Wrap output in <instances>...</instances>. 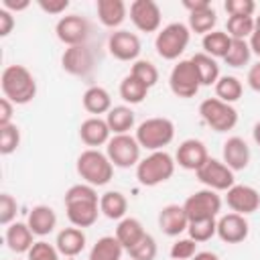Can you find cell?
I'll list each match as a JSON object with an SVG mask.
<instances>
[{"label":"cell","mask_w":260,"mask_h":260,"mask_svg":"<svg viewBox=\"0 0 260 260\" xmlns=\"http://www.w3.org/2000/svg\"><path fill=\"white\" fill-rule=\"evenodd\" d=\"M65 211L67 219L75 228H89L100 217V197L95 193V187L87 183L71 185L65 193Z\"/></svg>","instance_id":"obj_1"},{"label":"cell","mask_w":260,"mask_h":260,"mask_svg":"<svg viewBox=\"0 0 260 260\" xmlns=\"http://www.w3.org/2000/svg\"><path fill=\"white\" fill-rule=\"evenodd\" d=\"M0 87L4 98L16 106H24L37 95L35 75L24 65H6L0 77Z\"/></svg>","instance_id":"obj_2"},{"label":"cell","mask_w":260,"mask_h":260,"mask_svg":"<svg viewBox=\"0 0 260 260\" xmlns=\"http://www.w3.org/2000/svg\"><path fill=\"white\" fill-rule=\"evenodd\" d=\"M77 175L91 187H104L114 177V165L108 154L98 148H87L77 156Z\"/></svg>","instance_id":"obj_3"},{"label":"cell","mask_w":260,"mask_h":260,"mask_svg":"<svg viewBox=\"0 0 260 260\" xmlns=\"http://www.w3.org/2000/svg\"><path fill=\"white\" fill-rule=\"evenodd\" d=\"M175 165V158L167 150H154L136 165V179L144 187H156L173 177Z\"/></svg>","instance_id":"obj_4"},{"label":"cell","mask_w":260,"mask_h":260,"mask_svg":"<svg viewBox=\"0 0 260 260\" xmlns=\"http://www.w3.org/2000/svg\"><path fill=\"white\" fill-rule=\"evenodd\" d=\"M173 138H175V124L162 116L148 118L136 128V140L140 148H146L150 152L162 150L173 142Z\"/></svg>","instance_id":"obj_5"},{"label":"cell","mask_w":260,"mask_h":260,"mask_svg":"<svg viewBox=\"0 0 260 260\" xmlns=\"http://www.w3.org/2000/svg\"><path fill=\"white\" fill-rule=\"evenodd\" d=\"M189 39H191V30L187 24L171 22L158 30V35L154 39V49H156L158 57H162L167 61H175L187 49Z\"/></svg>","instance_id":"obj_6"},{"label":"cell","mask_w":260,"mask_h":260,"mask_svg":"<svg viewBox=\"0 0 260 260\" xmlns=\"http://www.w3.org/2000/svg\"><path fill=\"white\" fill-rule=\"evenodd\" d=\"M201 120L215 132H228L238 124V112L232 104H225L217 98H207L199 104Z\"/></svg>","instance_id":"obj_7"},{"label":"cell","mask_w":260,"mask_h":260,"mask_svg":"<svg viewBox=\"0 0 260 260\" xmlns=\"http://www.w3.org/2000/svg\"><path fill=\"white\" fill-rule=\"evenodd\" d=\"M106 154L114 167L130 169L140 162V144L136 136L130 134H114L106 144Z\"/></svg>","instance_id":"obj_8"},{"label":"cell","mask_w":260,"mask_h":260,"mask_svg":"<svg viewBox=\"0 0 260 260\" xmlns=\"http://www.w3.org/2000/svg\"><path fill=\"white\" fill-rule=\"evenodd\" d=\"M183 209L189 217V221H199V219H213L217 217V213L221 211V197L217 195V191L213 189H201L191 193L185 203Z\"/></svg>","instance_id":"obj_9"},{"label":"cell","mask_w":260,"mask_h":260,"mask_svg":"<svg viewBox=\"0 0 260 260\" xmlns=\"http://www.w3.org/2000/svg\"><path fill=\"white\" fill-rule=\"evenodd\" d=\"M169 87L177 98H183V100L197 95V91L201 87V79H199L197 69L191 63V59H183L171 69Z\"/></svg>","instance_id":"obj_10"},{"label":"cell","mask_w":260,"mask_h":260,"mask_svg":"<svg viewBox=\"0 0 260 260\" xmlns=\"http://www.w3.org/2000/svg\"><path fill=\"white\" fill-rule=\"evenodd\" d=\"M195 175L207 189H213V191H228L236 185L234 171L223 160H217V158H211V156L207 158V162Z\"/></svg>","instance_id":"obj_11"},{"label":"cell","mask_w":260,"mask_h":260,"mask_svg":"<svg viewBox=\"0 0 260 260\" xmlns=\"http://www.w3.org/2000/svg\"><path fill=\"white\" fill-rule=\"evenodd\" d=\"M55 32H57V39L67 47L85 45L89 37V22L79 14H67L57 20Z\"/></svg>","instance_id":"obj_12"},{"label":"cell","mask_w":260,"mask_h":260,"mask_svg":"<svg viewBox=\"0 0 260 260\" xmlns=\"http://www.w3.org/2000/svg\"><path fill=\"white\" fill-rule=\"evenodd\" d=\"M130 20L140 32H156L160 28V6L154 0H134L130 4Z\"/></svg>","instance_id":"obj_13"},{"label":"cell","mask_w":260,"mask_h":260,"mask_svg":"<svg viewBox=\"0 0 260 260\" xmlns=\"http://www.w3.org/2000/svg\"><path fill=\"white\" fill-rule=\"evenodd\" d=\"M108 49H110V55L118 61H138L142 45H140V39L134 32L120 28V30H114L110 35Z\"/></svg>","instance_id":"obj_14"},{"label":"cell","mask_w":260,"mask_h":260,"mask_svg":"<svg viewBox=\"0 0 260 260\" xmlns=\"http://www.w3.org/2000/svg\"><path fill=\"white\" fill-rule=\"evenodd\" d=\"M61 67L69 75L75 77H85L93 69V53L87 45H77V47H67L63 57H61Z\"/></svg>","instance_id":"obj_15"},{"label":"cell","mask_w":260,"mask_h":260,"mask_svg":"<svg viewBox=\"0 0 260 260\" xmlns=\"http://www.w3.org/2000/svg\"><path fill=\"white\" fill-rule=\"evenodd\" d=\"M209 154H207V146L197 140V138H187L179 144L177 152H175V162L187 171H199L205 162H207Z\"/></svg>","instance_id":"obj_16"},{"label":"cell","mask_w":260,"mask_h":260,"mask_svg":"<svg viewBox=\"0 0 260 260\" xmlns=\"http://www.w3.org/2000/svg\"><path fill=\"white\" fill-rule=\"evenodd\" d=\"M225 203L234 213L250 215L260 207V193L250 185H234L228 189Z\"/></svg>","instance_id":"obj_17"},{"label":"cell","mask_w":260,"mask_h":260,"mask_svg":"<svg viewBox=\"0 0 260 260\" xmlns=\"http://www.w3.org/2000/svg\"><path fill=\"white\" fill-rule=\"evenodd\" d=\"M248 232H250V225H248V219L246 215H240V213H225L217 219V236L221 242L225 244H240L248 238Z\"/></svg>","instance_id":"obj_18"},{"label":"cell","mask_w":260,"mask_h":260,"mask_svg":"<svg viewBox=\"0 0 260 260\" xmlns=\"http://www.w3.org/2000/svg\"><path fill=\"white\" fill-rule=\"evenodd\" d=\"M158 228L167 236H181L183 232H187L189 217H187L183 205H177V203L165 205L158 211Z\"/></svg>","instance_id":"obj_19"},{"label":"cell","mask_w":260,"mask_h":260,"mask_svg":"<svg viewBox=\"0 0 260 260\" xmlns=\"http://www.w3.org/2000/svg\"><path fill=\"white\" fill-rule=\"evenodd\" d=\"M110 134H112V130H110L108 122L98 118V116H91V118L83 120L81 126H79V138L89 148H98L102 144H108Z\"/></svg>","instance_id":"obj_20"},{"label":"cell","mask_w":260,"mask_h":260,"mask_svg":"<svg viewBox=\"0 0 260 260\" xmlns=\"http://www.w3.org/2000/svg\"><path fill=\"white\" fill-rule=\"evenodd\" d=\"M221 160L232 169V171H244L250 162V146L246 144L244 138L240 136H232L223 142V150H221Z\"/></svg>","instance_id":"obj_21"},{"label":"cell","mask_w":260,"mask_h":260,"mask_svg":"<svg viewBox=\"0 0 260 260\" xmlns=\"http://www.w3.org/2000/svg\"><path fill=\"white\" fill-rule=\"evenodd\" d=\"M32 232L28 228V223H22V221H12L10 225H6V246L16 252V254H28V250L32 248L35 240H32Z\"/></svg>","instance_id":"obj_22"},{"label":"cell","mask_w":260,"mask_h":260,"mask_svg":"<svg viewBox=\"0 0 260 260\" xmlns=\"http://www.w3.org/2000/svg\"><path fill=\"white\" fill-rule=\"evenodd\" d=\"M55 246H57V250H59L61 256L73 258V256H77V254L83 252V248H85V234H83L81 228H75V225L63 228L57 234Z\"/></svg>","instance_id":"obj_23"},{"label":"cell","mask_w":260,"mask_h":260,"mask_svg":"<svg viewBox=\"0 0 260 260\" xmlns=\"http://www.w3.org/2000/svg\"><path fill=\"white\" fill-rule=\"evenodd\" d=\"M26 223L35 236L43 238V236H49L57 228V213L49 205H35L28 213Z\"/></svg>","instance_id":"obj_24"},{"label":"cell","mask_w":260,"mask_h":260,"mask_svg":"<svg viewBox=\"0 0 260 260\" xmlns=\"http://www.w3.org/2000/svg\"><path fill=\"white\" fill-rule=\"evenodd\" d=\"M95 10H98L100 22L108 28H118L126 20V12H128L122 0H98Z\"/></svg>","instance_id":"obj_25"},{"label":"cell","mask_w":260,"mask_h":260,"mask_svg":"<svg viewBox=\"0 0 260 260\" xmlns=\"http://www.w3.org/2000/svg\"><path fill=\"white\" fill-rule=\"evenodd\" d=\"M100 211L108 217V219H124L126 211H128V199L124 193L120 191H106L100 197Z\"/></svg>","instance_id":"obj_26"},{"label":"cell","mask_w":260,"mask_h":260,"mask_svg":"<svg viewBox=\"0 0 260 260\" xmlns=\"http://www.w3.org/2000/svg\"><path fill=\"white\" fill-rule=\"evenodd\" d=\"M83 108L98 118H100V114H108L112 110V98H110L108 89H104L100 85L87 87L83 93Z\"/></svg>","instance_id":"obj_27"},{"label":"cell","mask_w":260,"mask_h":260,"mask_svg":"<svg viewBox=\"0 0 260 260\" xmlns=\"http://www.w3.org/2000/svg\"><path fill=\"white\" fill-rule=\"evenodd\" d=\"M106 122L112 130V134H128L134 128L136 116H134L132 108H128V106H114L106 114Z\"/></svg>","instance_id":"obj_28"},{"label":"cell","mask_w":260,"mask_h":260,"mask_svg":"<svg viewBox=\"0 0 260 260\" xmlns=\"http://www.w3.org/2000/svg\"><path fill=\"white\" fill-rule=\"evenodd\" d=\"M124 248L116 236H102L89 250V260H122Z\"/></svg>","instance_id":"obj_29"},{"label":"cell","mask_w":260,"mask_h":260,"mask_svg":"<svg viewBox=\"0 0 260 260\" xmlns=\"http://www.w3.org/2000/svg\"><path fill=\"white\" fill-rule=\"evenodd\" d=\"M144 234L146 232H144L140 219H136V217H124V219H120V223L116 228V238L124 250H130Z\"/></svg>","instance_id":"obj_30"},{"label":"cell","mask_w":260,"mask_h":260,"mask_svg":"<svg viewBox=\"0 0 260 260\" xmlns=\"http://www.w3.org/2000/svg\"><path fill=\"white\" fill-rule=\"evenodd\" d=\"M191 63L197 69V75L201 79V85H215L219 79V65L213 57H209L207 53H195L191 57Z\"/></svg>","instance_id":"obj_31"},{"label":"cell","mask_w":260,"mask_h":260,"mask_svg":"<svg viewBox=\"0 0 260 260\" xmlns=\"http://www.w3.org/2000/svg\"><path fill=\"white\" fill-rule=\"evenodd\" d=\"M201 45H203V53H207L209 57H213V59H217V57H225L228 55V51H230V45H232V37L225 32V30H211V32H207L205 37H203V41H201Z\"/></svg>","instance_id":"obj_32"},{"label":"cell","mask_w":260,"mask_h":260,"mask_svg":"<svg viewBox=\"0 0 260 260\" xmlns=\"http://www.w3.org/2000/svg\"><path fill=\"white\" fill-rule=\"evenodd\" d=\"M242 81L236 77V75H221L215 83V95L217 100L225 102V104H234L242 98Z\"/></svg>","instance_id":"obj_33"},{"label":"cell","mask_w":260,"mask_h":260,"mask_svg":"<svg viewBox=\"0 0 260 260\" xmlns=\"http://www.w3.org/2000/svg\"><path fill=\"white\" fill-rule=\"evenodd\" d=\"M146 95H148V87L142 81H138L134 75L128 73L120 81V98L126 104H140V102H144Z\"/></svg>","instance_id":"obj_34"},{"label":"cell","mask_w":260,"mask_h":260,"mask_svg":"<svg viewBox=\"0 0 260 260\" xmlns=\"http://www.w3.org/2000/svg\"><path fill=\"white\" fill-rule=\"evenodd\" d=\"M217 22V14L213 8H205V10H197V12H189V30L197 32V35H207L213 30Z\"/></svg>","instance_id":"obj_35"},{"label":"cell","mask_w":260,"mask_h":260,"mask_svg":"<svg viewBox=\"0 0 260 260\" xmlns=\"http://www.w3.org/2000/svg\"><path fill=\"white\" fill-rule=\"evenodd\" d=\"M250 57H252V51H250V45L248 41H240V39H232V45H230V51L228 55L223 57L225 65L230 67H244L250 63Z\"/></svg>","instance_id":"obj_36"},{"label":"cell","mask_w":260,"mask_h":260,"mask_svg":"<svg viewBox=\"0 0 260 260\" xmlns=\"http://www.w3.org/2000/svg\"><path fill=\"white\" fill-rule=\"evenodd\" d=\"M187 234L193 242L201 244V242H207L211 240L213 236H217V219H199V221H189V228H187Z\"/></svg>","instance_id":"obj_37"},{"label":"cell","mask_w":260,"mask_h":260,"mask_svg":"<svg viewBox=\"0 0 260 260\" xmlns=\"http://www.w3.org/2000/svg\"><path fill=\"white\" fill-rule=\"evenodd\" d=\"M225 32L232 39L246 41L254 32V16H230L225 24Z\"/></svg>","instance_id":"obj_38"},{"label":"cell","mask_w":260,"mask_h":260,"mask_svg":"<svg viewBox=\"0 0 260 260\" xmlns=\"http://www.w3.org/2000/svg\"><path fill=\"white\" fill-rule=\"evenodd\" d=\"M130 75H134L138 81H142L148 89H150L152 85H156V81H158V69L154 67V63H150V61H146V59L134 61L132 67H130Z\"/></svg>","instance_id":"obj_39"},{"label":"cell","mask_w":260,"mask_h":260,"mask_svg":"<svg viewBox=\"0 0 260 260\" xmlns=\"http://www.w3.org/2000/svg\"><path fill=\"white\" fill-rule=\"evenodd\" d=\"M132 260H154L156 258V240L150 234H144L130 250H126Z\"/></svg>","instance_id":"obj_40"},{"label":"cell","mask_w":260,"mask_h":260,"mask_svg":"<svg viewBox=\"0 0 260 260\" xmlns=\"http://www.w3.org/2000/svg\"><path fill=\"white\" fill-rule=\"evenodd\" d=\"M20 144V130L18 126L12 122V124H6V126H0V154L8 156L12 154Z\"/></svg>","instance_id":"obj_41"},{"label":"cell","mask_w":260,"mask_h":260,"mask_svg":"<svg viewBox=\"0 0 260 260\" xmlns=\"http://www.w3.org/2000/svg\"><path fill=\"white\" fill-rule=\"evenodd\" d=\"M59 256L61 254H59L57 246L41 240V242H35L32 244V248L26 254V260H59Z\"/></svg>","instance_id":"obj_42"},{"label":"cell","mask_w":260,"mask_h":260,"mask_svg":"<svg viewBox=\"0 0 260 260\" xmlns=\"http://www.w3.org/2000/svg\"><path fill=\"white\" fill-rule=\"evenodd\" d=\"M197 254V242L191 238H179L171 246V258L173 260H191Z\"/></svg>","instance_id":"obj_43"},{"label":"cell","mask_w":260,"mask_h":260,"mask_svg":"<svg viewBox=\"0 0 260 260\" xmlns=\"http://www.w3.org/2000/svg\"><path fill=\"white\" fill-rule=\"evenodd\" d=\"M223 8L230 16H252L256 10L254 0H225Z\"/></svg>","instance_id":"obj_44"},{"label":"cell","mask_w":260,"mask_h":260,"mask_svg":"<svg viewBox=\"0 0 260 260\" xmlns=\"http://www.w3.org/2000/svg\"><path fill=\"white\" fill-rule=\"evenodd\" d=\"M16 199L10 193H2L0 195V223L2 225H10L16 217Z\"/></svg>","instance_id":"obj_45"},{"label":"cell","mask_w":260,"mask_h":260,"mask_svg":"<svg viewBox=\"0 0 260 260\" xmlns=\"http://www.w3.org/2000/svg\"><path fill=\"white\" fill-rule=\"evenodd\" d=\"M37 4L47 14H61L69 8V0H39Z\"/></svg>","instance_id":"obj_46"},{"label":"cell","mask_w":260,"mask_h":260,"mask_svg":"<svg viewBox=\"0 0 260 260\" xmlns=\"http://www.w3.org/2000/svg\"><path fill=\"white\" fill-rule=\"evenodd\" d=\"M14 16L6 8H0V37H8L14 28Z\"/></svg>","instance_id":"obj_47"},{"label":"cell","mask_w":260,"mask_h":260,"mask_svg":"<svg viewBox=\"0 0 260 260\" xmlns=\"http://www.w3.org/2000/svg\"><path fill=\"white\" fill-rule=\"evenodd\" d=\"M12 114H14V104L6 98L0 100V126L12 124Z\"/></svg>","instance_id":"obj_48"},{"label":"cell","mask_w":260,"mask_h":260,"mask_svg":"<svg viewBox=\"0 0 260 260\" xmlns=\"http://www.w3.org/2000/svg\"><path fill=\"white\" fill-rule=\"evenodd\" d=\"M246 81H248L250 89H254V91H258V93H260V59H258V61L248 69Z\"/></svg>","instance_id":"obj_49"},{"label":"cell","mask_w":260,"mask_h":260,"mask_svg":"<svg viewBox=\"0 0 260 260\" xmlns=\"http://www.w3.org/2000/svg\"><path fill=\"white\" fill-rule=\"evenodd\" d=\"M30 6L28 0H2V8H6L8 12H20V10H26Z\"/></svg>","instance_id":"obj_50"},{"label":"cell","mask_w":260,"mask_h":260,"mask_svg":"<svg viewBox=\"0 0 260 260\" xmlns=\"http://www.w3.org/2000/svg\"><path fill=\"white\" fill-rule=\"evenodd\" d=\"M183 6H185L189 12H197V10L211 8V2H209V0H183Z\"/></svg>","instance_id":"obj_51"},{"label":"cell","mask_w":260,"mask_h":260,"mask_svg":"<svg viewBox=\"0 0 260 260\" xmlns=\"http://www.w3.org/2000/svg\"><path fill=\"white\" fill-rule=\"evenodd\" d=\"M248 45H250V51H252L254 55H258V57H260V30H254V32H252V37H250Z\"/></svg>","instance_id":"obj_52"},{"label":"cell","mask_w":260,"mask_h":260,"mask_svg":"<svg viewBox=\"0 0 260 260\" xmlns=\"http://www.w3.org/2000/svg\"><path fill=\"white\" fill-rule=\"evenodd\" d=\"M191 260H219V256H217L215 252H207V250H205V252H197Z\"/></svg>","instance_id":"obj_53"},{"label":"cell","mask_w":260,"mask_h":260,"mask_svg":"<svg viewBox=\"0 0 260 260\" xmlns=\"http://www.w3.org/2000/svg\"><path fill=\"white\" fill-rule=\"evenodd\" d=\"M252 136H254V142L260 146V120L254 124V130H252Z\"/></svg>","instance_id":"obj_54"},{"label":"cell","mask_w":260,"mask_h":260,"mask_svg":"<svg viewBox=\"0 0 260 260\" xmlns=\"http://www.w3.org/2000/svg\"><path fill=\"white\" fill-rule=\"evenodd\" d=\"M254 30H260V14L254 18Z\"/></svg>","instance_id":"obj_55"},{"label":"cell","mask_w":260,"mask_h":260,"mask_svg":"<svg viewBox=\"0 0 260 260\" xmlns=\"http://www.w3.org/2000/svg\"><path fill=\"white\" fill-rule=\"evenodd\" d=\"M130 260H132V258H130Z\"/></svg>","instance_id":"obj_56"}]
</instances>
